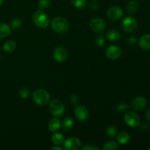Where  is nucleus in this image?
<instances>
[{
  "label": "nucleus",
  "mask_w": 150,
  "mask_h": 150,
  "mask_svg": "<svg viewBox=\"0 0 150 150\" xmlns=\"http://www.w3.org/2000/svg\"><path fill=\"white\" fill-rule=\"evenodd\" d=\"M32 21L37 27L40 29H45L48 27L50 23V18L48 14L43 10H38L32 16Z\"/></svg>",
  "instance_id": "nucleus-1"
},
{
  "label": "nucleus",
  "mask_w": 150,
  "mask_h": 150,
  "mask_svg": "<svg viewBox=\"0 0 150 150\" xmlns=\"http://www.w3.org/2000/svg\"><path fill=\"white\" fill-rule=\"evenodd\" d=\"M51 26L54 32L59 34H64L69 30L70 24L67 19L58 16L51 21Z\"/></svg>",
  "instance_id": "nucleus-2"
},
{
  "label": "nucleus",
  "mask_w": 150,
  "mask_h": 150,
  "mask_svg": "<svg viewBox=\"0 0 150 150\" xmlns=\"http://www.w3.org/2000/svg\"><path fill=\"white\" fill-rule=\"evenodd\" d=\"M32 99L38 105L43 106L50 102L51 95L45 89H38L34 92L32 95Z\"/></svg>",
  "instance_id": "nucleus-3"
},
{
  "label": "nucleus",
  "mask_w": 150,
  "mask_h": 150,
  "mask_svg": "<svg viewBox=\"0 0 150 150\" xmlns=\"http://www.w3.org/2000/svg\"><path fill=\"white\" fill-rule=\"evenodd\" d=\"M48 111L54 117H60L64 114L65 107L60 100L54 99L48 103Z\"/></svg>",
  "instance_id": "nucleus-4"
},
{
  "label": "nucleus",
  "mask_w": 150,
  "mask_h": 150,
  "mask_svg": "<svg viewBox=\"0 0 150 150\" xmlns=\"http://www.w3.org/2000/svg\"><path fill=\"white\" fill-rule=\"evenodd\" d=\"M122 27L125 32L127 33H132L137 29L138 22L135 18L132 16H127L122 21Z\"/></svg>",
  "instance_id": "nucleus-5"
},
{
  "label": "nucleus",
  "mask_w": 150,
  "mask_h": 150,
  "mask_svg": "<svg viewBox=\"0 0 150 150\" xmlns=\"http://www.w3.org/2000/svg\"><path fill=\"white\" fill-rule=\"evenodd\" d=\"M125 122L130 127H139L141 123V118L134 111H127L124 117Z\"/></svg>",
  "instance_id": "nucleus-6"
},
{
  "label": "nucleus",
  "mask_w": 150,
  "mask_h": 150,
  "mask_svg": "<svg viewBox=\"0 0 150 150\" xmlns=\"http://www.w3.org/2000/svg\"><path fill=\"white\" fill-rule=\"evenodd\" d=\"M89 26L90 29L96 33H102L106 29V23L100 18H95L91 20Z\"/></svg>",
  "instance_id": "nucleus-7"
},
{
  "label": "nucleus",
  "mask_w": 150,
  "mask_h": 150,
  "mask_svg": "<svg viewBox=\"0 0 150 150\" xmlns=\"http://www.w3.org/2000/svg\"><path fill=\"white\" fill-rule=\"evenodd\" d=\"M63 148L65 150H78L81 148V142L76 137H70L64 140Z\"/></svg>",
  "instance_id": "nucleus-8"
},
{
  "label": "nucleus",
  "mask_w": 150,
  "mask_h": 150,
  "mask_svg": "<svg viewBox=\"0 0 150 150\" xmlns=\"http://www.w3.org/2000/svg\"><path fill=\"white\" fill-rule=\"evenodd\" d=\"M53 57L56 62L59 63H63L67 60L68 54H67V50L64 47L58 46L54 49Z\"/></svg>",
  "instance_id": "nucleus-9"
},
{
  "label": "nucleus",
  "mask_w": 150,
  "mask_h": 150,
  "mask_svg": "<svg viewBox=\"0 0 150 150\" xmlns=\"http://www.w3.org/2000/svg\"><path fill=\"white\" fill-rule=\"evenodd\" d=\"M107 17L111 21H118L121 18L124 14V11L121 7L118 6H113L110 7L107 11Z\"/></svg>",
  "instance_id": "nucleus-10"
},
{
  "label": "nucleus",
  "mask_w": 150,
  "mask_h": 150,
  "mask_svg": "<svg viewBox=\"0 0 150 150\" xmlns=\"http://www.w3.org/2000/svg\"><path fill=\"white\" fill-rule=\"evenodd\" d=\"M105 55L111 60H116L122 55V49L117 45H110L105 50Z\"/></svg>",
  "instance_id": "nucleus-11"
},
{
  "label": "nucleus",
  "mask_w": 150,
  "mask_h": 150,
  "mask_svg": "<svg viewBox=\"0 0 150 150\" xmlns=\"http://www.w3.org/2000/svg\"><path fill=\"white\" fill-rule=\"evenodd\" d=\"M76 118L80 122H85L89 117V111L85 105H79L74 111Z\"/></svg>",
  "instance_id": "nucleus-12"
},
{
  "label": "nucleus",
  "mask_w": 150,
  "mask_h": 150,
  "mask_svg": "<svg viewBox=\"0 0 150 150\" xmlns=\"http://www.w3.org/2000/svg\"><path fill=\"white\" fill-rule=\"evenodd\" d=\"M146 106V100L144 97L139 96L135 98L131 102V108L133 111H141Z\"/></svg>",
  "instance_id": "nucleus-13"
},
{
  "label": "nucleus",
  "mask_w": 150,
  "mask_h": 150,
  "mask_svg": "<svg viewBox=\"0 0 150 150\" xmlns=\"http://www.w3.org/2000/svg\"><path fill=\"white\" fill-rule=\"evenodd\" d=\"M139 45L143 50H150V34H146L141 37L139 40Z\"/></svg>",
  "instance_id": "nucleus-14"
},
{
  "label": "nucleus",
  "mask_w": 150,
  "mask_h": 150,
  "mask_svg": "<svg viewBox=\"0 0 150 150\" xmlns=\"http://www.w3.org/2000/svg\"><path fill=\"white\" fill-rule=\"evenodd\" d=\"M61 127V121L58 117H54V118L51 119L50 120L49 123H48V129L52 133H55L57 132Z\"/></svg>",
  "instance_id": "nucleus-15"
},
{
  "label": "nucleus",
  "mask_w": 150,
  "mask_h": 150,
  "mask_svg": "<svg viewBox=\"0 0 150 150\" xmlns=\"http://www.w3.org/2000/svg\"><path fill=\"white\" fill-rule=\"evenodd\" d=\"M106 38L111 42H117L121 38V34L118 30L110 29L106 32Z\"/></svg>",
  "instance_id": "nucleus-16"
},
{
  "label": "nucleus",
  "mask_w": 150,
  "mask_h": 150,
  "mask_svg": "<svg viewBox=\"0 0 150 150\" xmlns=\"http://www.w3.org/2000/svg\"><path fill=\"white\" fill-rule=\"evenodd\" d=\"M117 140L120 144L122 145H125L130 142V136L128 133L125 131H122L117 135Z\"/></svg>",
  "instance_id": "nucleus-17"
},
{
  "label": "nucleus",
  "mask_w": 150,
  "mask_h": 150,
  "mask_svg": "<svg viewBox=\"0 0 150 150\" xmlns=\"http://www.w3.org/2000/svg\"><path fill=\"white\" fill-rule=\"evenodd\" d=\"M74 120L71 118V117H65L64 120H62V122H61V127H62V129L66 131H68L70 130L74 126Z\"/></svg>",
  "instance_id": "nucleus-18"
},
{
  "label": "nucleus",
  "mask_w": 150,
  "mask_h": 150,
  "mask_svg": "<svg viewBox=\"0 0 150 150\" xmlns=\"http://www.w3.org/2000/svg\"><path fill=\"white\" fill-rule=\"evenodd\" d=\"M11 33L10 26L6 23H0V38H5Z\"/></svg>",
  "instance_id": "nucleus-19"
},
{
  "label": "nucleus",
  "mask_w": 150,
  "mask_h": 150,
  "mask_svg": "<svg viewBox=\"0 0 150 150\" xmlns=\"http://www.w3.org/2000/svg\"><path fill=\"white\" fill-rule=\"evenodd\" d=\"M139 10V4L135 0H131L127 4V10L130 14H134Z\"/></svg>",
  "instance_id": "nucleus-20"
},
{
  "label": "nucleus",
  "mask_w": 150,
  "mask_h": 150,
  "mask_svg": "<svg viewBox=\"0 0 150 150\" xmlns=\"http://www.w3.org/2000/svg\"><path fill=\"white\" fill-rule=\"evenodd\" d=\"M3 50L7 53H12L16 50V42L14 40H7L3 44Z\"/></svg>",
  "instance_id": "nucleus-21"
},
{
  "label": "nucleus",
  "mask_w": 150,
  "mask_h": 150,
  "mask_svg": "<svg viewBox=\"0 0 150 150\" xmlns=\"http://www.w3.org/2000/svg\"><path fill=\"white\" fill-rule=\"evenodd\" d=\"M51 142L54 144L55 145H62L63 144L64 142V136L63 134L59 133H54V134L51 136Z\"/></svg>",
  "instance_id": "nucleus-22"
},
{
  "label": "nucleus",
  "mask_w": 150,
  "mask_h": 150,
  "mask_svg": "<svg viewBox=\"0 0 150 150\" xmlns=\"http://www.w3.org/2000/svg\"><path fill=\"white\" fill-rule=\"evenodd\" d=\"M106 133L108 137L114 139L118 134V128L115 125H109L106 130Z\"/></svg>",
  "instance_id": "nucleus-23"
},
{
  "label": "nucleus",
  "mask_w": 150,
  "mask_h": 150,
  "mask_svg": "<svg viewBox=\"0 0 150 150\" xmlns=\"http://www.w3.org/2000/svg\"><path fill=\"white\" fill-rule=\"evenodd\" d=\"M119 145L117 143L113 141H109L104 144L103 149V150H117L119 149Z\"/></svg>",
  "instance_id": "nucleus-24"
},
{
  "label": "nucleus",
  "mask_w": 150,
  "mask_h": 150,
  "mask_svg": "<svg viewBox=\"0 0 150 150\" xmlns=\"http://www.w3.org/2000/svg\"><path fill=\"white\" fill-rule=\"evenodd\" d=\"M71 3L78 9H83L86 6V0H71Z\"/></svg>",
  "instance_id": "nucleus-25"
},
{
  "label": "nucleus",
  "mask_w": 150,
  "mask_h": 150,
  "mask_svg": "<svg viewBox=\"0 0 150 150\" xmlns=\"http://www.w3.org/2000/svg\"><path fill=\"white\" fill-rule=\"evenodd\" d=\"M50 4H51L50 0H39L38 7L39 10H43L45 9H48L50 7Z\"/></svg>",
  "instance_id": "nucleus-26"
},
{
  "label": "nucleus",
  "mask_w": 150,
  "mask_h": 150,
  "mask_svg": "<svg viewBox=\"0 0 150 150\" xmlns=\"http://www.w3.org/2000/svg\"><path fill=\"white\" fill-rule=\"evenodd\" d=\"M31 95V92L29 89L26 87H23L20 89L19 91V96L22 98V99H27L29 98Z\"/></svg>",
  "instance_id": "nucleus-27"
},
{
  "label": "nucleus",
  "mask_w": 150,
  "mask_h": 150,
  "mask_svg": "<svg viewBox=\"0 0 150 150\" xmlns=\"http://www.w3.org/2000/svg\"><path fill=\"white\" fill-rule=\"evenodd\" d=\"M22 25V21L20 18H16L13 19L11 21V27L13 30H18L21 28Z\"/></svg>",
  "instance_id": "nucleus-28"
},
{
  "label": "nucleus",
  "mask_w": 150,
  "mask_h": 150,
  "mask_svg": "<svg viewBox=\"0 0 150 150\" xmlns=\"http://www.w3.org/2000/svg\"><path fill=\"white\" fill-rule=\"evenodd\" d=\"M105 38L102 36V35H98L95 38V43L97 46L98 47H102L105 44Z\"/></svg>",
  "instance_id": "nucleus-29"
},
{
  "label": "nucleus",
  "mask_w": 150,
  "mask_h": 150,
  "mask_svg": "<svg viewBox=\"0 0 150 150\" xmlns=\"http://www.w3.org/2000/svg\"><path fill=\"white\" fill-rule=\"evenodd\" d=\"M128 109V105L125 103H120L117 106V111L120 113H123L125 112Z\"/></svg>",
  "instance_id": "nucleus-30"
},
{
  "label": "nucleus",
  "mask_w": 150,
  "mask_h": 150,
  "mask_svg": "<svg viewBox=\"0 0 150 150\" xmlns=\"http://www.w3.org/2000/svg\"><path fill=\"white\" fill-rule=\"evenodd\" d=\"M89 7L92 10H94V11H96V10H98V8L100 7V4L98 1H97L96 0H94V1H92L90 3H89Z\"/></svg>",
  "instance_id": "nucleus-31"
},
{
  "label": "nucleus",
  "mask_w": 150,
  "mask_h": 150,
  "mask_svg": "<svg viewBox=\"0 0 150 150\" xmlns=\"http://www.w3.org/2000/svg\"><path fill=\"white\" fill-rule=\"evenodd\" d=\"M82 150H100V148L98 146H95L92 144H87L85 145L84 146L81 147Z\"/></svg>",
  "instance_id": "nucleus-32"
},
{
  "label": "nucleus",
  "mask_w": 150,
  "mask_h": 150,
  "mask_svg": "<svg viewBox=\"0 0 150 150\" xmlns=\"http://www.w3.org/2000/svg\"><path fill=\"white\" fill-rule=\"evenodd\" d=\"M70 102L73 105H78L79 103V98L76 95H72L70 96Z\"/></svg>",
  "instance_id": "nucleus-33"
},
{
  "label": "nucleus",
  "mask_w": 150,
  "mask_h": 150,
  "mask_svg": "<svg viewBox=\"0 0 150 150\" xmlns=\"http://www.w3.org/2000/svg\"><path fill=\"white\" fill-rule=\"evenodd\" d=\"M136 41H137V40H136V37H133V36L129 37V38L127 39V42L131 45H134V44L136 42Z\"/></svg>",
  "instance_id": "nucleus-34"
},
{
  "label": "nucleus",
  "mask_w": 150,
  "mask_h": 150,
  "mask_svg": "<svg viewBox=\"0 0 150 150\" xmlns=\"http://www.w3.org/2000/svg\"><path fill=\"white\" fill-rule=\"evenodd\" d=\"M141 129H142V130H149V126L148 125L144 123V124L142 125V127H141Z\"/></svg>",
  "instance_id": "nucleus-35"
},
{
  "label": "nucleus",
  "mask_w": 150,
  "mask_h": 150,
  "mask_svg": "<svg viewBox=\"0 0 150 150\" xmlns=\"http://www.w3.org/2000/svg\"><path fill=\"white\" fill-rule=\"evenodd\" d=\"M146 120H147L150 122V108L147 110V111H146Z\"/></svg>",
  "instance_id": "nucleus-36"
},
{
  "label": "nucleus",
  "mask_w": 150,
  "mask_h": 150,
  "mask_svg": "<svg viewBox=\"0 0 150 150\" xmlns=\"http://www.w3.org/2000/svg\"><path fill=\"white\" fill-rule=\"evenodd\" d=\"M51 150H53V149H56V150H62V149L60 146H59V145H56V146H53V147H51V149H50Z\"/></svg>",
  "instance_id": "nucleus-37"
},
{
  "label": "nucleus",
  "mask_w": 150,
  "mask_h": 150,
  "mask_svg": "<svg viewBox=\"0 0 150 150\" xmlns=\"http://www.w3.org/2000/svg\"><path fill=\"white\" fill-rule=\"evenodd\" d=\"M3 2H4V0H0V6L3 4Z\"/></svg>",
  "instance_id": "nucleus-38"
},
{
  "label": "nucleus",
  "mask_w": 150,
  "mask_h": 150,
  "mask_svg": "<svg viewBox=\"0 0 150 150\" xmlns=\"http://www.w3.org/2000/svg\"><path fill=\"white\" fill-rule=\"evenodd\" d=\"M147 150H150V148H148V149H147Z\"/></svg>",
  "instance_id": "nucleus-39"
}]
</instances>
